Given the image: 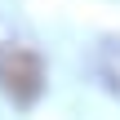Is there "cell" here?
<instances>
[{
  "label": "cell",
  "instance_id": "6da1fadb",
  "mask_svg": "<svg viewBox=\"0 0 120 120\" xmlns=\"http://www.w3.org/2000/svg\"><path fill=\"white\" fill-rule=\"evenodd\" d=\"M0 89L18 107H31L45 89V62L27 45H0Z\"/></svg>",
  "mask_w": 120,
  "mask_h": 120
},
{
  "label": "cell",
  "instance_id": "7a4b0ae2",
  "mask_svg": "<svg viewBox=\"0 0 120 120\" xmlns=\"http://www.w3.org/2000/svg\"><path fill=\"white\" fill-rule=\"evenodd\" d=\"M98 80L120 94V40H102V49H98Z\"/></svg>",
  "mask_w": 120,
  "mask_h": 120
}]
</instances>
